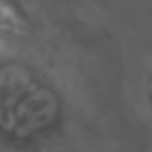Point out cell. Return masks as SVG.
<instances>
[{
	"mask_svg": "<svg viewBox=\"0 0 152 152\" xmlns=\"http://www.w3.org/2000/svg\"><path fill=\"white\" fill-rule=\"evenodd\" d=\"M45 33L33 17L0 48V152H100L104 135L131 147L107 38Z\"/></svg>",
	"mask_w": 152,
	"mask_h": 152,
	"instance_id": "6da1fadb",
	"label": "cell"
},
{
	"mask_svg": "<svg viewBox=\"0 0 152 152\" xmlns=\"http://www.w3.org/2000/svg\"><path fill=\"white\" fill-rule=\"evenodd\" d=\"M21 24H28V21H21V19H19L7 5L0 2V48L12 38V33H14Z\"/></svg>",
	"mask_w": 152,
	"mask_h": 152,
	"instance_id": "7a4b0ae2",
	"label": "cell"
},
{
	"mask_svg": "<svg viewBox=\"0 0 152 152\" xmlns=\"http://www.w3.org/2000/svg\"><path fill=\"white\" fill-rule=\"evenodd\" d=\"M2 5H7L21 21H31L33 19V12H31V7H28V2L26 0H0Z\"/></svg>",
	"mask_w": 152,
	"mask_h": 152,
	"instance_id": "3957f363",
	"label": "cell"
}]
</instances>
